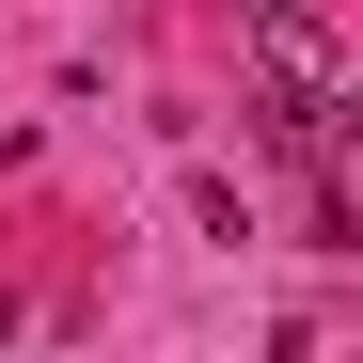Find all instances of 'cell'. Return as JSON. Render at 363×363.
I'll return each mask as SVG.
<instances>
[{
    "label": "cell",
    "instance_id": "cell-2",
    "mask_svg": "<svg viewBox=\"0 0 363 363\" xmlns=\"http://www.w3.org/2000/svg\"><path fill=\"white\" fill-rule=\"evenodd\" d=\"M0 332H16V300H0Z\"/></svg>",
    "mask_w": 363,
    "mask_h": 363
},
{
    "label": "cell",
    "instance_id": "cell-1",
    "mask_svg": "<svg viewBox=\"0 0 363 363\" xmlns=\"http://www.w3.org/2000/svg\"><path fill=\"white\" fill-rule=\"evenodd\" d=\"M253 64H269V111H347V64H332V32L300 16V0L253 16Z\"/></svg>",
    "mask_w": 363,
    "mask_h": 363
},
{
    "label": "cell",
    "instance_id": "cell-3",
    "mask_svg": "<svg viewBox=\"0 0 363 363\" xmlns=\"http://www.w3.org/2000/svg\"><path fill=\"white\" fill-rule=\"evenodd\" d=\"M0 158H16V127H0Z\"/></svg>",
    "mask_w": 363,
    "mask_h": 363
}]
</instances>
